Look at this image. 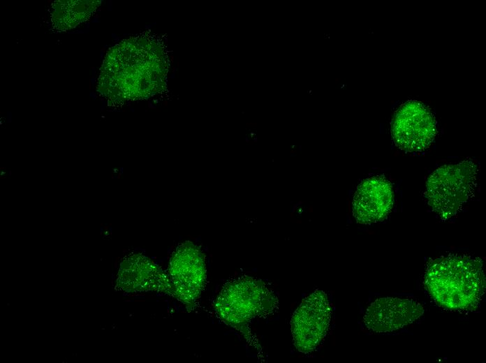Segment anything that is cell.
I'll return each mask as SVG.
<instances>
[{
	"instance_id": "8992f818",
	"label": "cell",
	"mask_w": 486,
	"mask_h": 363,
	"mask_svg": "<svg viewBox=\"0 0 486 363\" xmlns=\"http://www.w3.org/2000/svg\"><path fill=\"white\" fill-rule=\"evenodd\" d=\"M331 318L326 294L317 290L307 297L293 313L291 331L297 349L304 353L314 350L325 336Z\"/></svg>"
},
{
	"instance_id": "5b68a950",
	"label": "cell",
	"mask_w": 486,
	"mask_h": 363,
	"mask_svg": "<svg viewBox=\"0 0 486 363\" xmlns=\"http://www.w3.org/2000/svg\"><path fill=\"white\" fill-rule=\"evenodd\" d=\"M436 133V121L429 109L416 101L402 104L392 121L391 133L395 145L406 151L427 147Z\"/></svg>"
},
{
	"instance_id": "7a4b0ae2",
	"label": "cell",
	"mask_w": 486,
	"mask_h": 363,
	"mask_svg": "<svg viewBox=\"0 0 486 363\" xmlns=\"http://www.w3.org/2000/svg\"><path fill=\"white\" fill-rule=\"evenodd\" d=\"M424 283L439 306L452 311H472L478 307L485 292L483 261L471 255L455 253L431 260Z\"/></svg>"
},
{
	"instance_id": "3957f363",
	"label": "cell",
	"mask_w": 486,
	"mask_h": 363,
	"mask_svg": "<svg viewBox=\"0 0 486 363\" xmlns=\"http://www.w3.org/2000/svg\"><path fill=\"white\" fill-rule=\"evenodd\" d=\"M477 166L471 161L436 169L426 184L428 205L439 216H455L471 198L476 184Z\"/></svg>"
},
{
	"instance_id": "9c48e42d",
	"label": "cell",
	"mask_w": 486,
	"mask_h": 363,
	"mask_svg": "<svg viewBox=\"0 0 486 363\" xmlns=\"http://www.w3.org/2000/svg\"><path fill=\"white\" fill-rule=\"evenodd\" d=\"M393 204L390 182L376 176L362 181L358 186L353 200V214L362 224L381 221L388 216Z\"/></svg>"
},
{
	"instance_id": "6da1fadb",
	"label": "cell",
	"mask_w": 486,
	"mask_h": 363,
	"mask_svg": "<svg viewBox=\"0 0 486 363\" xmlns=\"http://www.w3.org/2000/svg\"><path fill=\"white\" fill-rule=\"evenodd\" d=\"M104 63L101 75L109 77L112 98H142L163 87L167 72L163 47L147 40H126L115 47Z\"/></svg>"
},
{
	"instance_id": "52a82bcc",
	"label": "cell",
	"mask_w": 486,
	"mask_h": 363,
	"mask_svg": "<svg viewBox=\"0 0 486 363\" xmlns=\"http://www.w3.org/2000/svg\"><path fill=\"white\" fill-rule=\"evenodd\" d=\"M169 272L174 295L185 304L193 302L205 279V264L200 250L190 242L179 246L171 257Z\"/></svg>"
},
{
	"instance_id": "277c9868",
	"label": "cell",
	"mask_w": 486,
	"mask_h": 363,
	"mask_svg": "<svg viewBox=\"0 0 486 363\" xmlns=\"http://www.w3.org/2000/svg\"><path fill=\"white\" fill-rule=\"evenodd\" d=\"M274 304V297L263 283L243 278L223 288L216 311L224 322L242 330L251 319L271 311Z\"/></svg>"
},
{
	"instance_id": "ba28073f",
	"label": "cell",
	"mask_w": 486,
	"mask_h": 363,
	"mask_svg": "<svg viewBox=\"0 0 486 363\" xmlns=\"http://www.w3.org/2000/svg\"><path fill=\"white\" fill-rule=\"evenodd\" d=\"M424 313V308L411 299L383 297L367 308L364 322L375 332H390L410 325Z\"/></svg>"
}]
</instances>
